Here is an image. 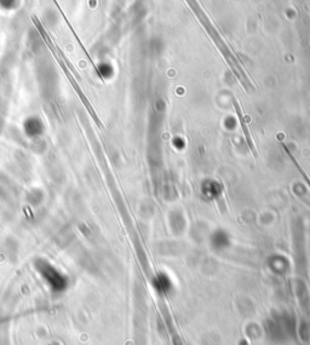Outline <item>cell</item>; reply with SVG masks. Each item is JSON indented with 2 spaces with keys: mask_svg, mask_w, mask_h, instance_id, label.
Here are the masks:
<instances>
[{
  "mask_svg": "<svg viewBox=\"0 0 310 345\" xmlns=\"http://www.w3.org/2000/svg\"><path fill=\"white\" fill-rule=\"evenodd\" d=\"M39 269H40V273L43 274L44 279L46 280L47 284H50V286H51L52 288L60 291L64 287V286H66V279H64L63 276H62L61 274L58 273L55 268H52L50 264L40 263Z\"/></svg>",
  "mask_w": 310,
  "mask_h": 345,
  "instance_id": "6da1fadb",
  "label": "cell"
},
{
  "mask_svg": "<svg viewBox=\"0 0 310 345\" xmlns=\"http://www.w3.org/2000/svg\"><path fill=\"white\" fill-rule=\"evenodd\" d=\"M234 105H235V109H236V111H238V115H239V118H240V122H241V126H243V129H244V132H245V136H246V140H247V143H249V146L251 147V149L253 150V153H255V156H257V153H256V150L255 148H253V143H252V141H251V137H250V132H249V130L246 129V124H245L244 122V119H243V117H241V113H240V108H239V105H238V103L235 102V99H234Z\"/></svg>",
  "mask_w": 310,
  "mask_h": 345,
  "instance_id": "7a4b0ae2",
  "label": "cell"
},
{
  "mask_svg": "<svg viewBox=\"0 0 310 345\" xmlns=\"http://www.w3.org/2000/svg\"><path fill=\"white\" fill-rule=\"evenodd\" d=\"M166 322H167V323H166L167 327H169V332H170L171 337H172V343H173V345H183L182 340H181V338H179V335L177 334V331H176L175 327L171 325V322H170L169 320H166Z\"/></svg>",
  "mask_w": 310,
  "mask_h": 345,
  "instance_id": "3957f363",
  "label": "cell"
},
{
  "mask_svg": "<svg viewBox=\"0 0 310 345\" xmlns=\"http://www.w3.org/2000/svg\"><path fill=\"white\" fill-rule=\"evenodd\" d=\"M282 147H283V148H285V150H286V152H287V153H288V155H290V158L292 159V161H293V163H294V165H296V166L298 167V170H299L300 175H302V176L304 177V178H305V181H306V183H308V185H309V187H310V179L308 178V177H306V173H305V172H304V171H303V169H302V167H300V166H299V164H298V161L296 160V158H294V156H293V154H292V153L290 152V150H288V149H287V147H286V146H285V144H282Z\"/></svg>",
  "mask_w": 310,
  "mask_h": 345,
  "instance_id": "277c9868",
  "label": "cell"
}]
</instances>
